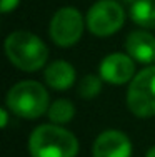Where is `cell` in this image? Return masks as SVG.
Instances as JSON below:
<instances>
[{"label": "cell", "mask_w": 155, "mask_h": 157, "mask_svg": "<svg viewBox=\"0 0 155 157\" xmlns=\"http://www.w3.org/2000/svg\"><path fill=\"white\" fill-rule=\"evenodd\" d=\"M79 149V139L57 124L35 127L28 137V152L32 157H77Z\"/></svg>", "instance_id": "obj_1"}, {"label": "cell", "mask_w": 155, "mask_h": 157, "mask_svg": "<svg viewBox=\"0 0 155 157\" xmlns=\"http://www.w3.org/2000/svg\"><path fill=\"white\" fill-rule=\"evenodd\" d=\"M3 47L10 63L24 72H37L49 60V47L45 42L27 30L9 33Z\"/></svg>", "instance_id": "obj_2"}, {"label": "cell", "mask_w": 155, "mask_h": 157, "mask_svg": "<svg viewBox=\"0 0 155 157\" xmlns=\"http://www.w3.org/2000/svg\"><path fill=\"white\" fill-rule=\"evenodd\" d=\"M50 107L47 89L37 80H22L7 94V109L22 119H39Z\"/></svg>", "instance_id": "obj_3"}, {"label": "cell", "mask_w": 155, "mask_h": 157, "mask_svg": "<svg viewBox=\"0 0 155 157\" xmlns=\"http://www.w3.org/2000/svg\"><path fill=\"white\" fill-rule=\"evenodd\" d=\"M127 107L140 119L155 115V65L142 69L132 78L127 90Z\"/></svg>", "instance_id": "obj_4"}, {"label": "cell", "mask_w": 155, "mask_h": 157, "mask_svg": "<svg viewBox=\"0 0 155 157\" xmlns=\"http://www.w3.org/2000/svg\"><path fill=\"white\" fill-rule=\"evenodd\" d=\"M125 22V12L117 0H98L88 9L85 24L95 37H109L119 32Z\"/></svg>", "instance_id": "obj_5"}, {"label": "cell", "mask_w": 155, "mask_h": 157, "mask_svg": "<svg viewBox=\"0 0 155 157\" xmlns=\"http://www.w3.org/2000/svg\"><path fill=\"white\" fill-rule=\"evenodd\" d=\"M85 25L82 13L75 7H62L50 20V39L58 47H72L82 39Z\"/></svg>", "instance_id": "obj_6"}, {"label": "cell", "mask_w": 155, "mask_h": 157, "mask_svg": "<svg viewBox=\"0 0 155 157\" xmlns=\"http://www.w3.org/2000/svg\"><path fill=\"white\" fill-rule=\"evenodd\" d=\"M100 77L105 82L112 85H122V84H130L135 74V60L128 54H120V52H113V54L103 57L98 67Z\"/></svg>", "instance_id": "obj_7"}, {"label": "cell", "mask_w": 155, "mask_h": 157, "mask_svg": "<svg viewBox=\"0 0 155 157\" xmlns=\"http://www.w3.org/2000/svg\"><path fill=\"white\" fill-rule=\"evenodd\" d=\"M94 157H132V142L122 130L109 129L97 136L92 147Z\"/></svg>", "instance_id": "obj_8"}, {"label": "cell", "mask_w": 155, "mask_h": 157, "mask_svg": "<svg viewBox=\"0 0 155 157\" xmlns=\"http://www.w3.org/2000/svg\"><path fill=\"white\" fill-rule=\"evenodd\" d=\"M127 54L140 63L155 62V37L149 30H134L125 40Z\"/></svg>", "instance_id": "obj_9"}, {"label": "cell", "mask_w": 155, "mask_h": 157, "mask_svg": "<svg viewBox=\"0 0 155 157\" xmlns=\"http://www.w3.org/2000/svg\"><path fill=\"white\" fill-rule=\"evenodd\" d=\"M75 69L73 65L67 60H54L49 63L43 72V78H45L47 85L55 90H67L73 85L75 82Z\"/></svg>", "instance_id": "obj_10"}, {"label": "cell", "mask_w": 155, "mask_h": 157, "mask_svg": "<svg viewBox=\"0 0 155 157\" xmlns=\"http://www.w3.org/2000/svg\"><path fill=\"white\" fill-rule=\"evenodd\" d=\"M130 18L142 29H155V0H135L130 5Z\"/></svg>", "instance_id": "obj_11"}, {"label": "cell", "mask_w": 155, "mask_h": 157, "mask_svg": "<svg viewBox=\"0 0 155 157\" xmlns=\"http://www.w3.org/2000/svg\"><path fill=\"white\" fill-rule=\"evenodd\" d=\"M47 115L52 121V124L64 125L75 117V105L67 99H57L50 104Z\"/></svg>", "instance_id": "obj_12"}, {"label": "cell", "mask_w": 155, "mask_h": 157, "mask_svg": "<svg viewBox=\"0 0 155 157\" xmlns=\"http://www.w3.org/2000/svg\"><path fill=\"white\" fill-rule=\"evenodd\" d=\"M102 80L103 78L98 77V75L87 74L79 84V89H77V90H79V95L82 97V99H87V100L95 99V97L102 92V85H103Z\"/></svg>", "instance_id": "obj_13"}, {"label": "cell", "mask_w": 155, "mask_h": 157, "mask_svg": "<svg viewBox=\"0 0 155 157\" xmlns=\"http://www.w3.org/2000/svg\"><path fill=\"white\" fill-rule=\"evenodd\" d=\"M18 3H20V0H0V10H2V13H9L17 9Z\"/></svg>", "instance_id": "obj_14"}, {"label": "cell", "mask_w": 155, "mask_h": 157, "mask_svg": "<svg viewBox=\"0 0 155 157\" xmlns=\"http://www.w3.org/2000/svg\"><path fill=\"white\" fill-rule=\"evenodd\" d=\"M0 125L2 127H7V124H9V110L5 109V107H3L2 110H0Z\"/></svg>", "instance_id": "obj_15"}, {"label": "cell", "mask_w": 155, "mask_h": 157, "mask_svg": "<svg viewBox=\"0 0 155 157\" xmlns=\"http://www.w3.org/2000/svg\"><path fill=\"white\" fill-rule=\"evenodd\" d=\"M145 157H155V145H152V147H150L149 151H147Z\"/></svg>", "instance_id": "obj_16"}, {"label": "cell", "mask_w": 155, "mask_h": 157, "mask_svg": "<svg viewBox=\"0 0 155 157\" xmlns=\"http://www.w3.org/2000/svg\"><path fill=\"white\" fill-rule=\"evenodd\" d=\"M122 2H130L132 3V2H135V0H122Z\"/></svg>", "instance_id": "obj_17"}]
</instances>
